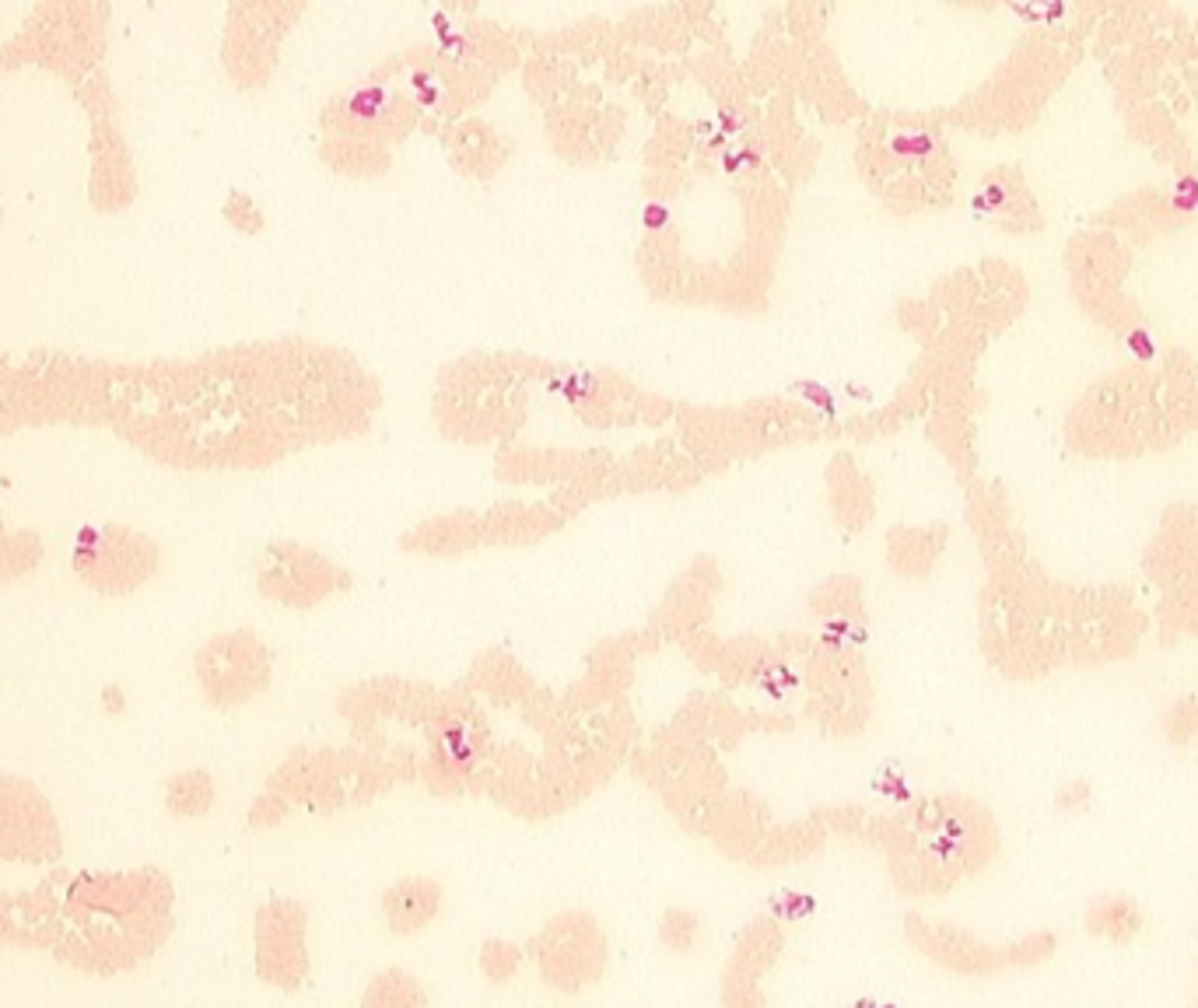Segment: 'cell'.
Wrapping results in <instances>:
<instances>
[{"mask_svg": "<svg viewBox=\"0 0 1198 1008\" xmlns=\"http://www.w3.org/2000/svg\"><path fill=\"white\" fill-rule=\"evenodd\" d=\"M386 106H389V91L382 85H365L348 98V113L354 116V119H376V116L386 113Z\"/></svg>", "mask_w": 1198, "mask_h": 1008, "instance_id": "obj_4", "label": "cell"}, {"mask_svg": "<svg viewBox=\"0 0 1198 1008\" xmlns=\"http://www.w3.org/2000/svg\"><path fill=\"white\" fill-rule=\"evenodd\" d=\"M1086 928L1097 935H1111V939H1125V932H1139V914L1132 911V903L1125 900H1104L1097 903L1086 918Z\"/></svg>", "mask_w": 1198, "mask_h": 1008, "instance_id": "obj_3", "label": "cell"}, {"mask_svg": "<svg viewBox=\"0 0 1198 1008\" xmlns=\"http://www.w3.org/2000/svg\"><path fill=\"white\" fill-rule=\"evenodd\" d=\"M365 1008H425V1001H421V991L406 973H386L372 984Z\"/></svg>", "mask_w": 1198, "mask_h": 1008, "instance_id": "obj_2", "label": "cell"}, {"mask_svg": "<svg viewBox=\"0 0 1198 1008\" xmlns=\"http://www.w3.org/2000/svg\"><path fill=\"white\" fill-rule=\"evenodd\" d=\"M438 903H442V893H438L435 883H428V879H406V883H400L397 890H389L386 893L389 928L404 935L425 928V924L435 918Z\"/></svg>", "mask_w": 1198, "mask_h": 1008, "instance_id": "obj_1", "label": "cell"}, {"mask_svg": "<svg viewBox=\"0 0 1198 1008\" xmlns=\"http://www.w3.org/2000/svg\"><path fill=\"white\" fill-rule=\"evenodd\" d=\"M666 207H663V203H648L645 207V224L648 228H663V224H666Z\"/></svg>", "mask_w": 1198, "mask_h": 1008, "instance_id": "obj_5", "label": "cell"}]
</instances>
